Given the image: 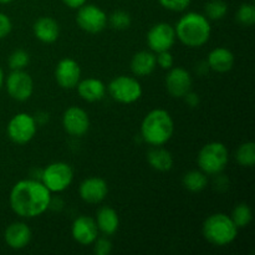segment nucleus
<instances>
[{
	"mask_svg": "<svg viewBox=\"0 0 255 255\" xmlns=\"http://www.w3.org/2000/svg\"><path fill=\"white\" fill-rule=\"evenodd\" d=\"M109 24L112 29L119 31L127 30L132 24L131 14L126 10H115L109 16Z\"/></svg>",
	"mask_w": 255,
	"mask_h": 255,
	"instance_id": "nucleus-28",
	"label": "nucleus"
},
{
	"mask_svg": "<svg viewBox=\"0 0 255 255\" xmlns=\"http://www.w3.org/2000/svg\"><path fill=\"white\" fill-rule=\"evenodd\" d=\"M92 247L96 255H110L112 253V242L107 236L97 237L96 241L92 243Z\"/></svg>",
	"mask_w": 255,
	"mask_h": 255,
	"instance_id": "nucleus-32",
	"label": "nucleus"
},
{
	"mask_svg": "<svg viewBox=\"0 0 255 255\" xmlns=\"http://www.w3.org/2000/svg\"><path fill=\"white\" fill-rule=\"evenodd\" d=\"M40 181L51 193H62L74 182V168L67 162H52L42 168Z\"/></svg>",
	"mask_w": 255,
	"mask_h": 255,
	"instance_id": "nucleus-7",
	"label": "nucleus"
},
{
	"mask_svg": "<svg viewBox=\"0 0 255 255\" xmlns=\"http://www.w3.org/2000/svg\"><path fill=\"white\" fill-rule=\"evenodd\" d=\"M156 62L157 66L161 67L162 70H169L174 66V57L172 55L171 50L167 51H161L156 54Z\"/></svg>",
	"mask_w": 255,
	"mask_h": 255,
	"instance_id": "nucleus-33",
	"label": "nucleus"
},
{
	"mask_svg": "<svg viewBox=\"0 0 255 255\" xmlns=\"http://www.w3.org/2000/svg\"><path fill=\"white\" fill-rule=\"evenodd\" d=\"M30 64V54L24 49H16L9 55L7 65L11 70H25Z\"/></svg>",
	"mask_w": 255,
	"mask_h": 255,
	"instance_id": "nucleus-30",
	"label": "nucleus"
},
{
	"mask_svg": "<svg viewBox=\"0 0 255 255\" xmlns=\"http://www.w3.org/2000/svg\"><path fill=\"white\" fill-rule=\"evenodd\" d=\"M32 34L42 44H54L60 37V25L54 17L40 16L32 24Z\"/></svg>",
	"mask_w": 255,
	"mask_h": 255,
	"instance_id": "nucleus-20",
	"label": "nucleus"
},
{
	"mask_svg": "<svg viewBox=\"0 0 255 255\" xmlns=\"http://www.w3.org/2000/svg\"><path fill=\"white\" fill-rule=\"evenodd\" d=\"M182 186L191 193H199L208 186V176L201 169H191L182 177Z\"/></svg>",
	"mask_w": 255,
	"mask_h": 255,
	"instance_id": "nucleus-24",
	"label": "nucleus"
},
{
	"mask_svg": "<svg viewBox=\"0 0 255 255\" xmlns=\"http://www.w3.org/2000/svg\"><path fill=\"white\" fill-rule=\"evenodd\" d=\"M238 227L226 213H213L204 219L202 224V234L209 244L214 247H228L237 239Z\"/></svg>",
	"mask_w": 255,
	"mask_h": 255,
	"instance_id": "nucleus-4",
	"label": "nucleus"
},
{
	"mask_svg": "<svg viewBox=\"0 0 255 255\" xmlns=\"http://www.w3.org/2000/svg\"><path fill=\"white\" fill-rule=\"evenodd\" d=\"M109 194V184L101 177H87L80 183L79 196L85 203L100 204Z\"/></svg>",
	"mask_w": 255,
	"mask_h": 255,
	"instance_id": "nucleus-15",
	"label": "nucleus"
},
{
	"mask_svg": "<svg viewBox=\"0 0 255 255\" xmlns=\"http://www.w3.org/2000/svg\"><path fill=\"white\" fill-rule=\"evenodd\" d=\"M176 41L177 37L174 26L166 21H159L152 25L146 35L147 46L154 54L172 50Z\"/></svg>",
	"mask_w": 255,
	"mask_h": 255,
	"instance_id": "nucleus-10",
	"label": "nucleus"
},
{
	"mask_svg": "<svg viewBox=\"0 0 255 255\" xmlns=\"http://www.w3.org/2000/svg\"><path fill=\"white\" fill-rule=\"evenodd\" d=\"M52 193L41 181L24 178L12 186L9 194V204L17 217L24 219L36 218L50 209Z\"/></svg>",
	"mask_w": 255,
	"mask_h": 255,
	"instance_id": "nucleus-1",
	"label": "nucleus"
},
{
	"mask_svg": "<svg viewBox=\"0 0 255 255\" xmlns=\"http://www.w3.org/2000/svg\"><path fill=\"white\" fill-rule=\"evenodd\" d=\"M147 162L157 172H168L174 166L173 154L163 146L152 147L147 153Z\"/></svg>",
	"mask_w": 255,
	"mask_h": 255,
	"instance_id": "nucleus-23",
	"label": "nucleus"
},
{
	"mask_svg": "<svg viewBox=\"0 0 255 255\" xmlns=\"http://www.w3.org/2000/svg\"><path fill=\"white\" fill-rule=\"evenodd\" d=\"M236 159L239 166L244 168H252L255 164V143L247 141L239 144L236 151Z\"/></svg>",
	"mask_w": 255,
	"mask_h": 255,
	"instance_id": "nucleus-25",
	"label": "nucleus"
},
{
	"mask_svg": "<svg viewBox=\"0 0 255 255\" xmlns=\"http://www.w3.org/2000/svg\"><path fill=\"white\" fill-rule=\"evenodd\" d=\"M62 128L69 136L79 137L85 136L90 131L91 121L85 109L80 106H70L62 114Z\"/></svg>",
	"mask_w": 255,
	"mask_h": 255,
	"instance_id": "nucleus-12",
	"label": "nucleus"
},
{
	"mask_svg": "<svg viewBox=\"0 0 255 255\" xmlns=\"http://www.w3.org/2000/svg\"><path fill=\"white\" fill-rule=\"evenodd\" d=\"M14 0H0V4H10V2H12Z\"/></svg>",
	"mask_w": 255,
	"mask_h": 255,
	"instance_id": "nucleus-41",
	"label": "nucleus"
},
{
	"mask_svg": "<svg viewBox=\"0 0 255 255\" xmlns=\"http://www.w3.org/2000/svg\"><path fill=\"white\" fill-rule=\"evenodd\" d=\"M81 66L72 57H64L55 66V81L61 89L74 90L81 80Z\"/></svg>",
	"mask_w": 255,
	"mask_h": 255,
	"instance_id": "nucleus-14",
	"label": "nucleus"
},
{
	"mask_svg": "<svg viewBox=\"0 0 255 255\" xmlns=\"http://www.w3.org/2000/svg\"><path fill=\"white\" fill-rule=\"evenodd\" d=\"M229 163V149L223 142L212 141L204 144L197 154L198 169L207 176H217L223 173Z\"/></svg>",
	"mask_w": 255,
	"mask_h": 255,
	"instance_id": "nucleus-5",
	"label": "nucleus"
},
{
	"mask_svg": "<svg viewBox=\"0 0 255 255\" xmlns=\"http://www.w3.org/2000/svg\"><path fill=\"white\" fill-rule=\"evenodd\" d=\"M107 92L114 101L122 105H132L141 100L143 89L136 76L119 75L107 85Z\"/></svg>",
	"mask_w": 255,
	"mask_h": 255,
	"instance_id": "nucleus-6",
	"label": "nucleus"
},
{
	"mask_svg": "<svg viewBox=\"0 0 255 255\" xmlns=\"http://www.w3.org/2000/svg\"><path fill=\"white\" fill-rule=\"evenodd\" d=\"M228 14V4L224 0H209L204 5V15L211 21H218Z\"/></svg>",
	"mask_w": 255,
	"mask_h": 255,
	"instance_id": "nucleus-27",
	"label": "nucleus"
},
{
	"mask_svg": "<svg viewBox=\"0 0 255 255\" xmlns=\"http://www.w3.org/2000/svg\"><path fill=\"white\" fill-rule=\"evenodd\" d=\"M31 228L25 222H12L5 228V243L14 251H21V249L26 248L31 242Z\"/></svg>",
	"mask_w": 255,
	"mask_h": 255,
	"instance_id": "nucleus-17",
	"label": "nucleus"
},
{
	"mask_svg": "<svg viewBox=\"0 0 255 255\" xmlns=\"http://www.w3.org/2000/svg\"><path fill=\"white\" fill-rule=\"evenodd\" d=\"M77 94L84 101L94 104L105 99L107 92V86L102 80L97 77H86L81 79L76 86Z\"/></svg>",
	"mask_w": 255,
	"mask_h": 255,
	"instance_id": "nucleus-18",
	"label": "nucleus"
},
{
	"mask_svg": "<svg viewBox=\"0 0 255 255\" xmlns=\"http://www.w3.org/2000/svg\"><path fill=\"white\" fill-rule=\"evenodd\" d=\"M12 30V22L5 12L0 11V40L9 36Z\"/></svg>",
	"mask_w": 255,
	"mask_h": 255,
	"instance_id": "nucleus-34",
	"label": "nucleus"
},
{
	"mask_svg": "<svg viewBox=\"0 0 255 255\" xmlns=\"http://www.w3.org/2000/svg\"><path fill=\"white\" fill-rule=\"evenodd\" d=\"M163 9L173 12H184L191 5L192 0H157Z\"/></svg>",
	"mask_w": 255,
	"mask_h": 255,
	"instance_id": "nucleus-31",
	"label": "nucleus"
},
{
	"mask_svg": "<svg viewBox=\"0 0 255 255\" xmlns=\"http://www.w3.org/2000/svg\"><path fill=\"white\" fill-rule=\"evenodd\" d=\"M100 232L97 229L95 218L90 216H79L71 224L72 239L80 246H92Z\"/></svg>",
	"mask_w": 255,
	"mask_h": 255,
	"instance_id": "nucleus-16",
	"label": "nucleus"
},
{
	"mask_svg": "<svg viewBox=\"0 0 255 255\" xmlns=\"http://www.w3.org/2000/svg\"><path fill=\"white\" fill-rule=\"evenodd\" d=\"M62 2H64L69 9L77 10L79 7H81L82 5L86 4L87 0H62Z\"/></svg>",
	"mask_w": 255,
	"mask_h": 255,
	"instance_id": "nucleus-39",
	"label": "nucleus"
},
{
	"mask_svg": "<svg viewBox=\"0 0 255 255\" xmlns=\"http://www.w3.org/2000/svg\"><path fill=\"white\" fill-rule=\"evenodd\" d=\"M206 61L211 71L217 74H226L233 69L236 64V56L228 47L218 46L209 51Z\"/></svg>",
	"mask_w": 255,
	"mask_h": 255,
	"instance_id": "nucleus-19",
	"label": "nucleus"
},
{
	"mask_svg": "<svg viewBox=\"0 0 255 255\" xmlns=\"http://www.w3.org/2000/svg\"><path fill=\"white\" fill-rule=\"evenodd\" d=\"M229 216H231L234 224L238 227V229L246 228V227H248L249 224L252 223V221H253V212H252L251 206L244 203V202L237 204Z\"/></svg>",
	"mask_w": 255,
	"mask_h": 255,
	"instance_id": "nucleus-26",
	"label": "nucleus"
},
{
	"mask_svg": "<svg viewBox=\"0 0 255 255\" xmlns=\"http://www.w3.org/2000/svg\"><path fill=\"white\" fill-rule=\"evenodd\" d=\"M164 86L167 92L174 99H182L193 86V76L188 70L181 66H173L167 70Z\"/></svg>",
	"mask_w": 255,
	"mask_h": 255,
	"instance_id": "nucleus-13",
	"label": "nucleus"
},
{
	"mask_svg": "<svg viewBox=\"0 0 255 255\" xmlns=\"http://www.w3.org/2000/svg\"><path fill=\"white\" fill-rule=\"evenodd\" d=\"M174 129L172 115L164 109H153L142 120L139 136L151 147L166 146L173 137Z\"/></svg>",
	"mask_w": 255,
	"mask_h": 255,
	"instance_id": "nucleus-3",
	"label": "nucleus"
},
{
	"mask_svg": "<svg viewBox=\"0 0 255 255\" xmlns=\"http://www.w3.org/2000/svg\"><path fill=\"white\" fill-rule=\"evenodd\" d=\"M236 19L242 26L249 27L255 24V6L252 2H243L237 10Z\"/></svg>",
	"mask_w": 255,
	"mask_h": 255,
	"instance_id": "nucleus-29",
	"label": "nucleus"
},
{
	"mask_svg": "<svg viewBox=\"0 0 255 255\" xmlns=\"http://www.w3.org/2000/svg\"><path fill=\"white\" fill-rule=\"evenodd\" d=\"M129 67L136 77H147L153 74L157 67L156 54L151 50H141L132 56Z\"/></svg>",
	"mask_w": 255,
	"mask_h": 255,
	"instance_id": "nucleus-22",
	"label": "nucleus"
},
{
	"mask_svg": "<svg viewBox=\"0 0 255 255\" xmlns=\"http://www.w3.org/2000/svg\"><path fill=\"white\" fill-rule=\"evenodd\" d=\"M37 127L39 126L32 115L27 112H19L7 122L6 133L12 143L22 146L29 143L36 136Z\"/></svg>",
	"mask_w": 255,
	"mask_h": 255,
	"instance_id": "nucleus-8",
	"label": "nucleus"
},
{
	"mask_svg": "<svg viewBox=\"0 0 255 255\" xmlns=\"http://www.w3.org/2000/svg\"><path fill=\"white\" fill-rule=\"evenodd\" d=\"M34 119L36 121L37 126H45L46 124H49L50 121V115L49 112L44 111V110H40V111H36L34 115Z\"/></svg>",
	"mask_w": 255,
	"mask_h": 255,
	"instance_id": "nucleus-37",
	"label": "nucleus"
},
{
	"mask_svg": "<svg viewBox=\"0 0 255 255\" xmlns=\"http://www.w3.org/2000/svg\"><path fill=\"white\" fill-rule=\"evenodd\" d=\"M214 177V189L219 192H224L229 188L231 183H229L228 177L224 176L223 173H219Z\"/></svg>",
	"mask_w": 255,
	"mask_h": 255,
	"instance_id": "nucleus-36",
	"label": "nucleus"
},
{
	"mask_svg": "<svg viewBox=\"0 0 255 255\" xmlns=\"http://www.w3.org/2000/svg\"><path fill=\"white\" fill-rule=\"evenodd\" d=\"M4 82H5V75H4V71H2L1 66H0V90H1V87L4 86Z\"/></svg>",
	"mask_w": 255,
	"mask_h": 255,
	"instance_id": "nucleus-40",
	"label": "nucleus"
},
{
	"mask_svg": "<svg viewBox=\"0 0 255 255\" xmlns=\"http://www.w3.org/2000/svg\"><path fill=\"white\" fill-rule=\"evenodd\" d=\"M97 229L102 236L111 237L117 233L120 228V217L116 209L110 206L100 207L95 217Z\"/></svg>",
	"mask_w": 255,
	"mask_h": 255,
	"instance_id": "nucleus-21",
	"label": "nucleus"
},
{
	"mask_svg": "<svg viewBox=\"0 0 255 255\" xmlns=\"http://www.w3.org/2000/svg\"><path fill=\"white\" fill-rule=\"evenodd\" d=\"M4 84L7 95L17 102L27 101L34 94V80L25 70H11Z\"/></svg>",
	"mask_w": 255,
	"mask_h": 255,
	"instance_id": "nucleus-11",
	"label": "nucleus"
},
{
	"mask_svg": "<svg viewBox=\"0 0 255 255\" xmlns=\"http://www.w3.org/2000/svg\"><path fill=\"white\" fill-rule=\"evenodd\" d=\"M182 99H183L184 104H186L189 109H197V107L199 106V104H201V96H199L197 92L192 91V90L187 92Z\"/></svg>",
	"mask_w": 255,
	"mask_h": 255,
	"instance_id": "nucleus-35",
	"label": "nucleus"
},
{
	"mask_svg": "<svg viewBox=\"0 0 255 255\" xmlns=\"http://www.w3.org/2000/svg\"><path fill=\"white\" fill-rule=\"evenodd\" d=\"M76 24L87 34H100L109 25V15L95 4H84L77 9Z\"/></svg>",
	"mask_w": 255,
	"mask_h": 255,
	"instance_id": "nucleus-9",
	"label": "nucleus"
},
{
	"mask_svg": "<svg viewBox=\"0 0 255 255\" xmlns=\"http://www.w3.org/2000/svg\"><path fill=\"white\" fill-rule=\"evenodd\" d=\"M194 70H196V74L199 75V76H203V75H206L207 72L211 71V70H209V66H208V64H207L206 60H203V61L197 62V65H196V67H194Z\"/></svg>",
	"mask_w": 255,
	"mask_h": 255,
	"instance_id": "nucleus-38",
	"label": "nucleus"
},
{
	"mask_svg": "<svg viewBox=\"0 0 255 255\" xmlns=\"http://www.w3.org/2000/svg\"><path fill=\"white\" fill-rule=\"evenodd\" d=\"M174 31L181 44L189 49H198L211 39V20L202 12L187 11L178 19Z\"/></svg>",
	"mask_w": 255,
	"mask_h": 255,
	"instance_id": "nucleus-2",
	"label": "nucleus"
}]
</instances>
